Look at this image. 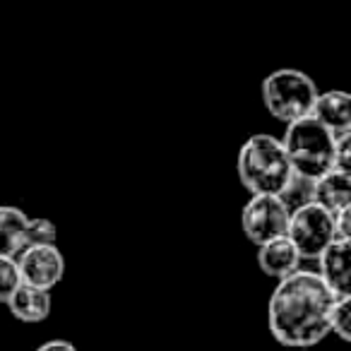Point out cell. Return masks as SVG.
Listing matches in <instances>:
<instances>
[{
    "label": "cell",
    "instance_id": "12",
    "mask_svg": "<svg viewBox=\"0 0 351 351\" xmlns=\"http://www.w3.org/2000/svg\"><path fill=\"white\" fill-rule=\"evenodd\" d=\"M301 255H298L296 245L282 236V239L267 241V243L258 245V265L263 269V274L272 279H284L289 274H293L298 267H301Z\"/></svg>",
    "mask_w": 351,
    "mask_h": 351
},
{
    "label": "cell",
    "instance_id": "2",
    "mask_svg": "<svg viewBox=\"0 0 351 351\" xmlns=\"http://www.w3.org/2000/svg\"><path fill=\"white\" fill-rule=\"evenodd\" d=\"M236 171L250 195H279L293 176L282 140L267 132H255L243 142Z\"/></svg>",
    "mask_w": 351,
    "mask_h": 351
},
{
    "label": "cell",
    "instance_id": "7",
    "mask_svg": "<svg viewBox=\"0 0 351 351\" xmlns=\"http://www.w3.org/2000/svg\"><path fill=\"white\" fill-rule=\"evenodd\" d=\"M22 284L51 291L65 277V255L58 245H29L15 255Z\"/></svg>",
    "mask_w": 351,
    "mask_h": 351
},
{
    "label": "cell",
    "instance_id": "6",
    "mask_svg": "<svg viewBox=\"0 0 351 351\" xmlns=\"http://www.w3.org/2000/svg\"><path fill=\"white\" fill-rule=\"evenodd\" d=\"M289 217L291 210L284 205L279 195H250L241 212V226L245 239L258 248L267 241L287 236Z\"/></svg>",
    "mask_w": 351,
    "mask_h": 351
},
{
    "label": "cell",
    "instance_id": "18",
    "mask_svg": "<svg viewBox=\"0 0 351 351\" xmlns=\"http://www.w3.org/2000/svg\"><path fill=\"white\" fill-rule=\"evenodd\" d=\"M335 241H351V207L335 215Z\"/></svg>",
    "mask_w": 351,
    "mask_h": 351
},
{
    "label": "cell",
    "instance_id": "10",
    "mask_svg": "<svg viewBox=\"0 0 351 351\" xmlns=\"http://www.w3.org/2000/svg\"><path fill=\"white\" fill-rule=\"evenodd\" d=\"M5 306L15 320L25 322V325H39V322L49 320L51 311H53V298H51V291L20 284V289L12 293Z\"/></svg>",
    "mask_w": 351,
    "mask_h": 351
},
{
    "label": "cell",
    "instance_id": "11",
    "mask_svg": "<svg viewBox=\"0 0 351 351\" xmlns=\"http://www.w3.org/2000/svg\"><path fill=\"white\" fill-rule=\"evenodd\" d=\"M311 116L322 128L337 135V132L351 130V97L344 89H327L320 92L313 104Z\"/></svg>",
    "mask_w": 351,
    "mask_h": 351
},
{
    "label": "cell",
    "instance_id": "4",
    "mask_svg": "<svg viewBox=\"0 0 351 351\" xmlns=\"http://www.w3.org/2000/svg\"><path fill=\"white\" fill-rule=\"evenodd\" d=\"M317 94L320 89L313 77L298 68H279L269 73L263 82L265 108L274 121L284 125L311 116Z\"/></svg>",
    "mask_w": 351,
    "mask_h": 351
},
{
    "label": "cell",
    "instance_id": "8",
    "mask_svg": "<svg viewBox=\"0 0 351 351\" xmlns=\"http://www.w3.org/2000/svg\"><path fill=\"white\" fill-rule=\"evenodd\" d=\"M315 263V272L337 298L351 296V241H332Z\"/></svg>",
    "mask_w": 351,
    "mask_h": 351
},
{
    "label": "cell",
    "instance_id": "13",
    "mask_svg": "<svg viewBox=\"0 0 351 351\" xmlns=\"http://www.w3.org/2000/svg\"><path fill=\"white\" fill-rule=\"evenodd\" d=\"M25 210L15 205H0V258H15L22 250V234L27 226Z\"/></svg>",
    "mask_w": 351,
    "mask_h": 351
},
{
    "label": "cell",
    "instance_id": "15",
    "mask_svg": "<svg viewBox=\"0 0 351 351\" xmlns=\"http://www.w3.org/2000/svg\"><path fill=\"white\" fill-rule=\"evenodd\" d=\"M330 335H337L341 341L351 339V296H341L330 311Z\"/></svg>",
    "mask_w": 351,
    "mask_h": 351
},
{
    "label": "cell",
    "instance_id": "5",
    "mask_svg": "<svg viewBox=\"0 0 351 351\" xmlns=\"http://www.w3.org/2000/svg\"><path fill=\"white\" fill-rule=\"evenodd\" d=\"M287 239L296 245L301 260H317V255L335 241V215L315 202L291 210Z\"/></svg>",
    "mask_w": 351,
    "mask_h": 351
},
{
    "label": "cell",
    "instance_id": "19",
    "mask_svg": "<svg viewBox=\"0 0 351 351\" xmlns=\"http://www.w3.org/2000/svg\"><path fill=\"white\" fill-rule=\"evenodd\" d=\"M34 351H77V346L68 339H49L44 344H39Z\"/></svg>",
    "mask_w": 351,
    "mask_h": 351
},
{
    "label": "cell",
    "instance_id": "1",
    "mask_svg": "<svg viewBox=\"0 0 351 351\" xmlns=\"http://www.w3.org/2000/svg\"><path fill=\"white\" fill-rule=\"evenodd\" d=\"M337 296L315 269L298 267L279 279L267 303V327L289 349H311L330 335V311Z\"/></svg>",
    "mask_w": 351,
    "mask_h": 351
},
{
    "label": "cell",
    "instance_id": "9",
    "mask_svg": "<svg viewBox=\"0 0 351 351\" xmlns=\"http://www.w3.org/2000/svg\"><path fill=\"white\" fill-rule=\"evenodd\" d=\"M311 202L320 205L322 210L337 215L344 207H351V173L349 171L330 169L320 178L313 181Z\"/></svg>",
    "mask_w": 351,
    "mask_h": 351
},
{
    "label": "cell",
    "instance_id": "3",
    "mask_svg": "<svg viewBox=\"0 0 351 351\" xmlns=\"http://www.w3.org/2000/svg\"><path fill=\"white\" fill-rule=\"evenodd\" d=\"M291 161L293 173L315 181L322 173L335 169V135L322 128L313 116L293 121L284 128V137H279Z\"/></svg>",
    "mask_w": 351,
    "mask_h": 351
},
{
    "label": "cell",
    "instance_id": "16",
    "mask_svg": "<svg viewBox=\"0 0 351 351\" xmlns=\"http://www.w3.org/2000/svg\"><path fill=\"white\" fill-rule=\"evenodd\" d=\"M20 284H22V274L15 258H0V303L3 306L10 301V296L20 289Z\"/></svg>",
    "mask_w": 351,
    "mask_h": 351
},
{
    "label": "cell",
    "instance_id": "14",
    "mask_svg": "<svg viewBox=\"0 0 351 351\" xmlns=\"http://www.w3.org/2000/svg\"><path fill=\"white\" fill-rule=\"evenodd\" d=\"M58 241V229L51 219L44 217H29L25 226V234H22V248H29V245H56Z\"/></svg>",
    "mask_w": 351,
    "mask_h": 351
},
{
    "label": "cell",
    "instance_id": "17",
    "mask_svg": "<svg viewBox=\"0 0 351 351\" xmlns=\"http://www.w3.org/2000/svg\"><path fill=\"white\" fill-rule=\"evenodd\" d=\"M335 169L351 173V130L335 135Z\"/></svg>",
    "mask_w": 351,
    "mask_h": 351
}]
</instances>
